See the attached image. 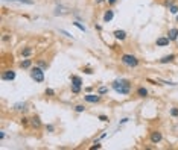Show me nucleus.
Here are the masks:
<instances>
[{
    "mask_svg": "<svg viewBox=\"0 0 178 150\" xmlns=\"http://www.w3.org/2000/svg\"><path fill=\"white\" fill-rule=\"evenodd\" d=\"M111 90L119 96H129L132 93V82L126 78H117L111 82Z\"/></svg>",
    "mask_w": 178,
    "mask_h": 150,
    "instance_id": "nucleus-1",
    "label": "nucleus"
},
{
    "mask_svg": "<svg viewBox=\"0 0 178 150\" xmlns=\"http://www.w3.org/2000/svg\"><path fill=\"white\" fill-rule=\"evenodd\" d=\"M119 61H120L122 65H125L128 68H137L140 65V59L134 53H122L119 56Z\"/></svg>",
    "mask_w": 178,
    "mask_h": 150,
    "instance_id": "nucleus-2",
    "label": "nucleus"
},
{
    "mask_svg": "<svg viewBox=\"0 0 178 150\" xmlns=\"http://www.w3.org/2000/svg\"><path fill=\"white\" fill-rule=\"evenodd\" d=\"M29 76L35 84H44L46 81V76H44V70L41 67H38L37 64H34V67L29 70Z\"/></svg>",
    "mask_w": 178,
    "mask_h": 150,
    "instance_id": "nucleus-3",
    "label": "nucleus"
},
{
    "mask_svg": "<svg viewBox=\"0 0 178 150\" xmlns=\"http://www.w3.org/2000/svg\"><path fill=\"white\" fill-rule=\"evenodd\" d=\"M84 102L90 105H98L102 102V96L98 93H85L84 94Z\"/></svg>",
    "mask_w": 178,
    "mask_h": 150,
    "instance_id": "nucleus-4",
    "label": "nucleus"
},
{
    "mask_svg": "<svg viewBox=\"0 0 178 150\" xmlns=\"http://www.w3.org/2000/svg\"><path fill=\"white\" fill-rule=\"evenodd\" d=\"M17 78V71L12 70V68H6L2 71V76H0V79H2L3 82H14Z\"/></svg>",
    "mask_w": 178,
    "mask_h": 150,
    "instance_id": "nucleus-5",
    "label": "nucleus"
},
{
    "mask_svg": "<svg viewBox=\"0 0 178 150\" xmlns=\"http://www.w3.org/2000/svg\"><path fill=\"white\" fill-rule=\"evenodd\" d=\"M163 141V132L161 131H158V129H154V131H151L149 132V143L151 144H160Z\"/></svg>",
    "mask_w": 178,
    "mask_h": 150,
    "instance_id": "nucleus-6",
    "label": "nucleus"
},
{
    "mask_svg": "<svg viewBox=\"0 0 178 150\" xmlns=\"http://www.w3.org/2000/svg\"><path fill=\"white\" fill-rule=\"evenodd\" d=\"M28 106H29V103H28V102H25V100H21V102H17V103H14V105H12V111L20 112V114H26V111L29 109Z\"/></svg>",
    "mask_w": 178,
    "mask_h": 150,
    "instance_id": "nucleus-7",
    "label": "nucleus"
},
{
    "mask_svg": "<svg viewBox=\"0 0 178 150\" xmlns=\"http://www.w3.org/2000/svg\"><path fill=\"white\" fill-rule=\"evenodd\" d=\"M34 67V59L32 58H21V61L18 62V68L20 70H31Z\"/></svg>",
    "mask_w": 178,
    "mask_h": 150,
    "instance_id": "nucleus-8",
    "label": "nucleus"
},
{
    "mask_svg": "<svg viewBox=\"0 0 178 150\" xmlns=\"http://www.w3.org/2000/svg\"><path fill=\"white\" fill-rule=\"evenodd\" d=\"M175 59H176V55H175V53H169V55H164V56H161L160 59H157V64H160V65H167V64L175 62Z\"/></svg>",
    "mask_w": 178,
    "mask_h": 150,
    "instance_id": "nucleus-9",
    "label": "nucleus"
},
{
    "mask_svg": "<svg viewBox=\"0 0 178 150\" xmlns=\"http://www.w3.org/2000/svg\"><path fill=\"white\" fill-rule=\"evenodd\" d=\"M31 128H32L34 131H40L41 128H44V124H43L40 115H35V114H34V115L31 117Z\"/></svg>",
    "mask_w": 178,
    "mask_h": 150,
    "instance_id": "nucleus-10",
    "label": "nucleus"
},
{
    "mask_svg": "<svg viewBox=\"0 0 178 150\" xmlns=\"http://www.w3.org/2000/svg\"><path fill=\"white\" fill-rule=\"evenodd\" d=\"M113 37H114L116 41L123 43V41L128 38V34H126V31H123V29H116V31H113Z\"/></svg>",
    "mask_w": 178,
    "mask_h": 150,
    "instance_id": "nucleus-11",
    "label": "nucleus"
},
{
    "mask_svg": "<svg viewBox=\"0 0 178 150\" xmlns=\"http://www.w3.org/2000/svg\"><path fill=\"white\" fill-rule=\"evenodd\" d=\"M34 55V47L32 46H25L20 49V56L21 58H32Z\"/></svg>",
    "mask_w": 178,
    "mask_h": 150,
    "instance_id": "nucleus-12",
    "label": "nucleus"
},
{
    "mask_svg": "<svg viewBox=\"0 0 178 150\" xmlns=\"http://www.w3.org/2000/svg\"><path fill=\"white\" fill-rule=\"evenodd\" d=\"M69 12H72L69 8H65V6H62V5H56V6H55V11H53V17H62V15L69 14Z\"/></svg>",
    "mask_w": 178,
    "mask_h": 150,
    "instance_id": "nucleus-13",
    "label": "nucleus"
},
{
    "mask_svg": "<svg viewBox=\"0 0 178 150\" xmlns=\"http://www.w3.org/2000/svg\"><path fill=\"white\" fill-rule=\"evenodd\" d=\"M113 20H114V9L113 8H108L104 12V15H102V21L104 23H111Z\"/></svg>",
    "mask_w": 178,
    "mask_h": 150,
    "instance_id": "nucleus-14",
    "label": "nucleus"
},
{
    "mask_svg": "<svg viewBox=\"0 0 178 150\" xmlns=\"http://www.w3.org/2000/svg\"><path fill=\"white\" fill-rule=\"evenodd\" d=\"M136 96H137L139 99H146V97H149V90H148L146 87L140 85V87L136 88Z\"/></svg>",
    "mask_w": 178,
    "mask_h": 150,
    "instance_id": "nucleus-15",
    "label": "nucleus"
},
{
    "mask_svg": "<svg viewBox=\"0 0 178 150\" xmlns=\"http://www.w3.org/2000/svg\"><path fill=\"white\" fill-rule=\"evenodd\" d=\"M172 41L167 38V37H158L157 40H155V46L157 47H167Z\"/></svg>",
    "mask_w": 178,
    "mask_h": 150,
    "instance_id": "nucleus-16",
    "label": "nucleus"
},
{
    "mask_svg": "<svg viewBox=\"0 0 178 150\" xmlns=\"http://www.w3.org/2000/svg\"><path fill=\"white\" fill-rule=\"evenodd\" d=\"M166 37H167L172 43H175V41L178 40V28H169V31H167Z\"/></svg>",
    "mask_w": 178,
    "mask_h": 150,
    "instance_id": "nucleus-17",
    "label": "nucleus"
},
{
    "mask_svg": "<svg viewBox=\"0 0 178 150\" xmlns=\"http://www.w3.org/2000/svg\"><path fill=\"white\" fill-rule=\"evenodd\" d=\"M69 79H70V84L72 85H79V87L84 85V81H82V78L79 76V74H70Z\"/></svg>",
    "mask_w": 178,
    "mask_h": 150,
    "instance_id": "nucleus-18",
    "label": "nucleus"
},
{
    "mask_svg": "<svg viewBox=\"0 0 178 150\" xmlns=\"http://www.w3.org/2000/svg\"><path fill=\"white\" fill-rule=\"evenodd\" d=\"M20 124H21L23 128H31V117L21 114V117H20Z\"/></svg>",
    "mask_w": 178,
    "mask_h": 150,
    "instance_id": "nucleus-19",
    "label": "nucleus"
},
{
    "mask_svg": "<svg viewBox=\"0 0 178 150\" xmlns=\"http://www.w3.org/2000/svg\"><path fill=\"white\" fill-rule=\"evenodd\" d=\"M72 24H73V26H75L76 29H79L81 32L87 34V28H85L84 24H82V21H79V20H73V21H72Z\"/></svg>",
    "mask_w": 178,
    "mask_h": 150,
    "instance_id": "nucleus-20",
    "label": "nucleus"
},
{
    "mask_svg": "<svg viewBox=\"0 0 178 150\" xmlns=\"http://www.w3.org/2000/svg\"><path fill=\"white\" fill-rule=\"evenodd\" d=\"M110 88H111V87H108V85H99V87L96 88V93L101 94V96H105V94H108Z\"/></svg>",
    "mask_w": 178,
    "mask_h": 150,
    "instance_id": "nucleus-21",
    "label": "nucleus"
},
{
    "mask_svg": "<svg viewBox=\"0 0 178 150\" xmlns=\"http://www.w3.org/2000/svg\"><path fill=\"white\" fill-rule=\"evenodd\" d=\"M73 111H75L76 114H84V112L87 111V106H85L84 103H78V105H75Z\"/></svg>",
    "mask_w": 178,
    "mask_h": 150,
    "instance_id": "nucleus-22",
    "label": "nucleus"
},
{
    "mask_svg": "<svg viewBox=\"0 0 178 150\" xmlns=\"http://www.w3.org/2000/svg\"><path fill=\"white\" fill-rule=\"evenodd\" d=\"M101 149H102V141L99 138L93 140V144L90 146V150H101Z\"/></svg>",
    "mask_w": 178,
    "mask_h": 150,
    "instance_id": "nucleus-23",
    "label": "nucleus"
},
{
    "mask_svg": "<svg viewBox=\"0 0 178 150\" xmlns=\"http://www.w3.org/2000/svg\"><path fill=\"white\" fill-rule=\"evenodd\" d=\"M35 64H37L38 67H41L44 71H47V68H49V62H47V61H44V59H37Z\"/></svg>",
    "mask_w": 178,
    "mask_h": 150,
    "instance_id": "nucleus-24",
    "label": "nucleus"
},
{
    "mask_svg": "<svg viewBox=\"0 0 178 150\" xmlns=\"http://www.w3.org/2000/svg\"><path fill=\"white\" fill-rule=\"evenodd\" d=\"M44 96H46V97H49V99H53V97L56 96V91H55L53 88L47 87L46 90H44Z\"/></svg>",
    "mask_w": 178,
    "mask_h": 150,
    "instance_id": "nucleus-25",
    "label": "nucleus"
},
{
    "mask_svg": "<svg viewBox=\"0 0 178 150\" xmlns=\"http://www.w3.org/2000/svg\"><path fill=\"white\" fill-rule=\"evenodd\" d=\"M70 91H72V94L79 96V94L82 93V87H79V85H72V84H70Z\"/></svg>",
    "mask_w": 178,
    "mask_h": 150,
    "instance_id": "nucleus-26",
    "label": "nucleus"
},
{
    "mask_svg": "<svg viewBox=\"0 0 178 150\" xmlns=\"http://www.w3.org/2000/svg\"><path fill=\"white\" fill-rule=\"evenodd\" d=\"M160 85H167V87H178V82H172V81H166V79H157Z\"/></svg>",
    "mask_w": 178,
    "mask_h": 150,
    "instance_id": "nucleus-27",
    "label": "nucleus"
},
{
    "mask_svg": "<svg viewBox=\"0 0 178 150\" xmlns=\"http://www.w3.org/2000/svg\"><path fill=\"white\" fill-rule=\"evenodd\" d=\"M44 131H46L47 134H53L56 131V128H55L53 123H47V124H44Z\"/></svg>",
    "mask_w": 178,
    "mask_h": 150,
    "instance_id": "nucleus-28",
    "label": "nucleus"
},
{
    "mask_svg": "<svg viewBox=\"0 0 178 150\" xmlns=\"http://www.w3.org/2000/svg\"><path fill=\"white\" fill-rule=\"evenodd\" d=\"M58 32H59L61 35H64L65 38H69V40H75V35L70 34L69 31H65V29H58Z\"/></svg>",
    "mask_w": 178,
    "mask_h": 150,
    "instance_id": "nucleus-29",
    "label": "nucleus"
},
{
    "mask_svg": "<svg viewBox=\"0 0 178 150\" xmlns=\"http://www.w3.org/2000/svg\"><path fill=\"white\" fill-rule=\"evenodd\" d=\"M81 71H82L84 74H88V76H92V74L95 73V70H93L90 65H85V67H82V68H81Z\"/></svg>",
    "mask_w": 178,
    "mask_h": 150,
    "instance_id": "nucleus-30",
    "label": "nucleus"
},
{
    "mask_svg": "<svg viewBox=\"0 0 178 150\" xmlns=\"http://www.w3.org/2000/svg\"><path fill=\"white\" fill-rule=\"evenodd\" d=\"M169 115H170L172 118H178V106H172V108L169 109Z\"/></svg>",
    "mask_w": 178,
    "mask_h": 150,
    "instance_id": "nucleus-31",
    "label": "nucleus"
},
{
    "mask_svg": "<svg viewBox=\"0 0 178 150\" xmlns=\"http://www.w3.org/2000/svg\"><path fill=\"white\" fill-rule=\"evenodd\" d=\"M129 120H131L129 117H123L122 120H119V126H117V131H116V132H119V129H120V128L123 126V124H126V123H129Z\"/></svg>",
    "mask_w": 178,
    "mask_h": 150,
    "instance_id": "nucleus-32",
    "label": "nucleus"
},
{
    "mask_svg": "<svg viewBox=\"0 0 178 150\" xmlns=\"http://www.w3.org/2000/svg\"><path fill=\"white\" fill-rule=\"evenodd\" d=\"M176 3V0H163V6L166 8V9H169V6H172V5H175Z\"/></svg>",
    "mask_w": 178,
    "mask_h": 150,
    "instance_id": "nucleus-33",
    "label": "nucleus"
},
{
    "mask_svg": "<svg viewBox=\"0 0 178 150\" xmlns=\"http://www.w3.org/2000/svg\"><path fill=\"white\" fill-rule=\"evenodd\" d=\"M98 120L102 121V123H110V118H108V115H105V114H99V115H98Z\"/></svg>",
    "mask_w": 178,
    "mask_h": 150,
    "instance_id": "nucleus-34",
    "label": "nucleus"
},
{
    "mask_svg": "<svg viewBox=\"0 0 178 150\" xmlns=\"http://www.w3.org/2000/svg\"><path fill=\"white\" fill-rule=\"evenodd\" d=\"M169 12H170L172 15H176V14H178V3H175V5L169 6Z\"/></svg>",
    "mask_w": 178,
    "mask_h": 150,
    "instance_id": "nucleus-35",
    "label": "nucleus"
},
{
    "mask_svg": "<svg viewBox=\"0 0 178 150\" xmlns=\"http://www.w3.org/2000/svg\"><path fill=\"white\" fill-rule=\"evenodd\" d=\"M18 3L28 5V6H34V5H35V0H18Z\"/></svg>",
    "mask_w": 178,
    "mask_h": 150,
    "instance_id": "nucleus-36",
    "label": "nucleus"
},
{
    "mask_svg": "<svg viewBox=\"0 0 178 150\" xmlns=\"http://www.w3.org/2000/svg\"><path fill=\"white\" fill-rule=\"evenodd\" d=\"M12 40V35L11 34H3L2 35V43H9Z\"/></svg>",
    "mask_w": 178,
    "mask_h": 150,
    "instance_id": "nucleus-37",
    "label": "nucleus"
},
{
    "mask_svg": "<svg viewBox=\"0 0 178 150\" xmlns=\"http://www.w3.org/2000/svg\"><path fill=\"white\" fill-rule=\"evenodd\" d=\"M6 140V132L2 129V131H0V143H2V141H5Z\"/></svg>",
    "mask_w": 178,
    "mask_h": 150,
    "instance_id": "nucleus-38",
    "label": "nucleus"
},
{
    "mask_svg": "<svg viewBox=\"0 0 178 150\" xmlns=\"http://www.w3.org/2000/svg\"><path fill=\"white\" fill-rule=\"evenodd\" d=\"M117 2H119V0H107V3H108V6H110V8H113Z\"/></svg>",
    "mask_w": 178,
    "mask_h": 150,
    "instance_id": "nucleus-39",
    "label": "nucleus"
},
{
    "mask_svg": "<svg viewBox=\"0 0 178 150\" xmlns=\"http://www.w3.org/2000/svg\"><path fill=\"white\" fill-rule=\"evenodd\" d=\"M93 2H95V5H104V3H107V0H93Z\"/></svg>",
    "mask_w": 178,
    "mask_h": 150,
    "instance_id": "nucleus-40",
    "label": "nucleus"
},
{
    "mask_svg": "<svg viewBox=\"0 0 178 150\" xmlns=\"http://www.w3.org/2000/svg\"><path fill=\"white\" fill-rule=\"evenodd\" d=\"M107 137H108V132H102V134H101V135H99V140H101V141H102V140H105V138H107Z\"/></svg>",
    "mask_w": 178,
    "mask_h": 150,
    "instance_id": "nucleus-41",
    "label": "nucleus"
},
{
    "mask_svg": "<svg viewBox=\"0 0 178 150\" xmlns=\"http://www.w3.org/2000/svg\"><path fill=\"white\" fill-rule=\"evenodd\" d=\"M84 91L85 93H93V87H87V88H84Z\"/></svg>",
    "mask_w": 178,
    "mask_h": 150,
    "instance_id": "nucleus-42",
    "label": "nucleus"
},
{
    "mask_svg": "<svg viewBox=\"0 0 178 150\" xmlns=\"http://www.w3.org/2000/svg\"><path fill=\"white\" fill-rule=\"evenodd\" d=\"M95 29H96L98 32H101V31H102V26H101V24H95Z\"/></svg>",
    "mask_w": 178,
    "mask_h": 150,
    "instance_id": "nucleus-43",
    "label": "nucleus"
},
{
    "mask_svg": "<svg viewBox=\"0 0 178 150\" xmlns=\"http://www.w3.org/2000/svg\"><path fill=\"white\" fill-rule=\"evenodd\" d=\"M3 2H9V3H18V0H3Z\"/></svg>",
    "mask_w": 178,
    "mask_h": 150,
    "instance_id": "nucleus-44",
    "label": "nucleus"
},
{
    "mask_svg": "<svg viewBox=\"0 0 178 150\" xmlns=\"http://www.w3.org/2000/svg\"><path fill=\"white\" fill-rule=\"evenodd\" d=\"M175 20H176V21H178V14H176V15H175Z\"/></svg>",
    "mask_w": 178,
    "mask_h": 150,
    "instance_id": "nucleus-45",
    "label": "nucleus"
}]
</instances>
